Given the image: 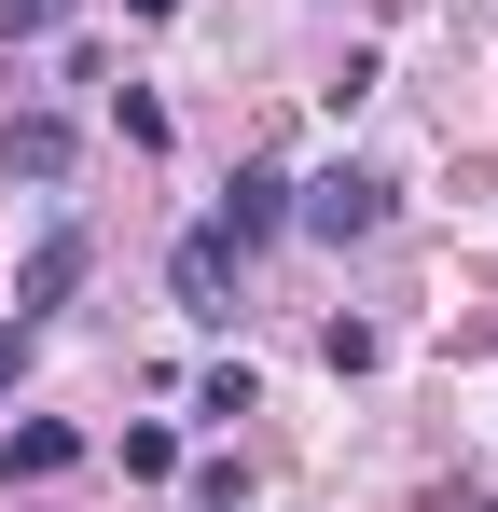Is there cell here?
Returning <instances> with one entry per match:
<instances>
[{"label":"cell","mask_w":498,"mask_h":512,"mask_svg":"<svg viewBox=\"0 0 498 512\" xmlns=\"http://www.w3.org/2000/svg\"><path fill=\"white\" fill-rule=\"evenodd\" d=\"M291 222L332 236V250H360V236H388V180L374 167H319V180H291Z\"/></svg>","instance_id":"1"},{"label":"cell","mask_w":498,"mask_h":512,"mask_svg":"<svg viewBox=\"0 0 498 512\" xmlns=\"http://www.w3.org/2000/svg\"><path fill=\"white\" fill-rule=\"evenodd\" d=\"M236 236H222V222H194V236H180V250H166V291H180V305H194V319H236Z\"/></svg>","instance_id":"2"},{"label":"cell","mask_w":498,"mask_h":512,"mask_svg":"<svg viewBox=\"0 0 498 512\" xmlns=\"http://www.w3.org/2000/svg\"><path fill=\"white\" fill-rule=\"evenodd\" d=\"M83 291V236L70 222H56V236H42V250H28V277H14V319H28V333H42V319H56V305H70Z\"/></svg>","instance_id":"3"},{"label":"cell","mask_w":498,"mask_h":512,"mask_svg":"<svg viewBox=\"0 0 498 512\" xmlns=\"http://www.w3.org/2000/svg\"><path fill=\"white\" fill-rule=\"evenodd\" d=\"M277 222H291V167H236V194H222V236H236V250H263Z\"/></svg>","instance_id":"4"},{"label":"cell","mask_w":498,"mask_h":512,"mask_svg":"<svg viewBox=\"0 0 498 512\" xmlns=\"http://www.w3.org/2000/svg\"><path fill=\"white\" fill-rule=\"evenodd\" d=\"M0 167L14 180H70V125H56V111H14V125H0Z\"/></svg>","instance_id":"5"},{"label":"cell","mask_w":498,"mask_h":512,"mask_svg":"<svg viewBox=\"0 0 498 512\" xmlns=\"http://www.w3.org/2000/svg\"><path fill=\"white\" fill-rule=\"evenodd\" d=\"M70 457H83V429H56V416L0 429V485H42V471H70Z\"/></svg>","instance_id":"6"},{"label":"cell","mask_w":498,"mask_h":512,"mask_svg":"<svg viewBox=\"0 0 498 512\" xmlns=\"http://www.w3.org/2000/svg\"><path fill=\"white\" fill-rule=\"evenodd\" d=\"M70 28V0H0V42H56Z\"/></svg>","instance_id":"7"},{"label":"cell","mask_w":498,"mask_h":512,"mask_svg":"<svg viewBox=\"0 0 498 512\" xmlns=\"http://www.w3.org/2000/svg\"><path fill=\"white\" fill-rule=\"evenodd\" d=\"M14 374H28V319H0V388H14Z\"/></svg>","instance_id":"8"}]
</instances>
